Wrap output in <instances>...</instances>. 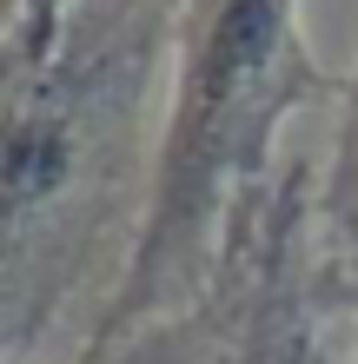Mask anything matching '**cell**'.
Here are the masks:
<instances>
[{
  "mask_svg": "<svg viewBox=\"0 0 358 364\" xmlns=\"http://www.w3.org/2000/svg\"><path fill=\"white\" fill-rule=\"evenodd\" d=\"M272 364H299V358H272Z\"/></svg>",
  "mask_w": 358,
  "mask_h": 364,
  "instance_id": "3957f363",
  "label": "cell"
},
{
  "mask_svg": "<svg viewBox=\"0 0 358 364\" xmlns=\"http://www.w3.org/2000/svg\"><path fill=\"white\" fill-rule=\"evenodd\" d=\"M312 80L319 73L299 33V0H186L153 212L139 225L113 325L146 318L199 272L226 205L265 166L272 133L312 93Z\"/></svg>",
  "mask_w": 358,
  "mask_h": 364,
  "instance_id": "6da1fadb",
  "label": "cell"
},
{
  "mask_svg": "<svg viewBox=\"0 0 358 364\" xmlns=\"http://www.w3.org/2000/svg\"><path fill=\"white\" fill-rule=\"evenodd\" d=\"M332 225L358 252V80L345 100V126H339V159H332Z\"/></svg>",
  "mask_w": 358,
  "mask_h": 364,
  "instance_id": "7a4b0ae2",
  "label": "cell"
}]
</instances>
